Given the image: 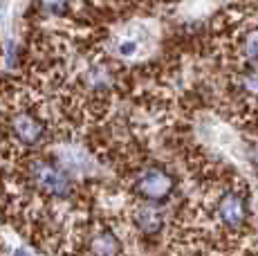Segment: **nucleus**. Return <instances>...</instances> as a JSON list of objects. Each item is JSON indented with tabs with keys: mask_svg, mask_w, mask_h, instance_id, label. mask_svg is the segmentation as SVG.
<instances>
[{
	"mask_svg": "<svg viewBox=\"0 0 258 256\" xmlns=\"http://www.w3.org/2000/svg\"><path fill=\"white\" fill-rule=\"evenodd\" d=\"M131 191L144 205H164L175 191V178L162 164H144L131 178Z\"/></svg>",
	"mask_w": 258,
	"mask_h": 256,
	"instance_id": "obj_1",
	"label": "nucleus"
},
{
	"mask_svg": "<svg viewBox=\"0 0 258 256\" xmlns=\"http://www.w3.org/2000/svg\"><path fill=\"white\" fill-rule=\"evenodd\" d=\"M216 218L227 231L238 234L245 229L249 218V203L240 189H225L216 200Z\"/></svg>",
	"mask_w": 258,
	"mask_h": 256,
	"instance_id": "obj_2",
	"label": "nucleus"
},
{
	"mask_svg": "<svg viewBox=\"0 0 258 256\" xmlns=\"http://www.w3.org/2000/svg\"><path fill=\"white\" fill-rule=\"evenodd\" d=\"M238 54H240L242 63L251 70H258V25L247 27L240 34L238 41Z\"/></svg>",
	"mask_w": 258,
	"mask_h": 256,
	"instance_id": "obj_3",
	"label": "nucleus"
},
{
	"mask_svg": "<svg viewBox=\"0 0 258 256\" xmlns=\"http://www.w3.org/2000/svg\"><path fill=\"white\" fill-rule=\"evenodd\" d=\"M41 9L49 16H56V18H63V16H70L72 14V0H38Z\"/></svg>",
	"mask_w": 258,
	"mask_h": 256,
	"instance_id": "obj_4",
	"label": "nucleus"
},
{
	"mask_svg": "<svg viewBox=\"0 0 258 256\" xmlns=\"http://www.w3.org/2000/svg\"><path fill=\"white\" fill-rule=\"evenodd\" d=\"M249 162H251V164H254L256 169H258V144L254 146V149H251V153H249Z\"/></svg>",
	"mask_w": 258,
	"mask_h": 256,
	"instance_id": "obj_5",
	"label": "nucleus"
}]
</instances>
